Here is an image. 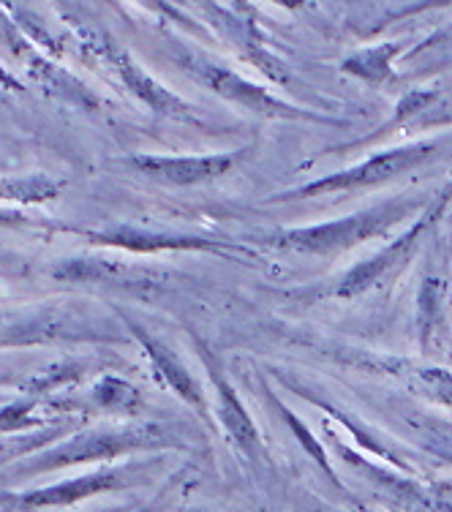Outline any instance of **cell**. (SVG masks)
Listing matches in <instances>:
<instances>
[{"label":"cell","instance_id":"6da1fadb","mask_svg":"<svg viewBox=\"0 0 452 512\" xmlns=\"http://www.w3.org/2000/svg\"><path fill=\"white\" fill-rule=\"evenodd\" d=\"M436 194H401V197H390L384 202L357 210L352 216L335 218L325 224H311V227H292L278 229V232H267V235L256 237V243L262 246L278 248V251H292V254L305 256H341L352 248L363 246L374 237L390 235L393 229L406 224V218H417L425 207L431 205Z\"/></svg>","mask_w":452,"mask_h":512},{"label":"cell","instance_id":"7a4b0ae2","mask_svg":"<svg viewBox=\"0 0 452 512\" xmlns=\"http://www.w3.org/2000/svg\"><path fill=\"white\" fill-rule=\"evenodd\" d=\"M447 158H452V134L417 139V142H406V145H398V148L379 150V153L368 156L360 164L333 172V175H325V178H316L311 183H303V186L278 191L267 202L270 205H284V202H305V199L371 191V188L387 186V183H393L403 175L420 172L423 167L442 164Z\"/></svg>","mask_w":452,"mask_h":512},{"label":"cell","instance_id":"3957f363","mask_svg":"<svg viewBox=\"0 0 452 512\" xmlns=\"http://www.w3.org/2000/svg\"><path fill=\"white\" fill-rule=\"evenodd\" d=\"M172 447H183V442H177L169 431L153 423L123 425V428H90V431H79L77 436H71L52 450L30 455L28 461L11 466L3 477L6 480H30V477L69 469V466H79V463H109L115 458H123V455L142 453V450H172Z\"/></svg>","mask_w":452,"mask_h":512},{"label":"cell","instance_id":"277c9868","mask_svg":"<svg viewBox=\"0 0 452 512\" xmlns=\"http://www.w3.org/2000/svg\"><path fill=\"white\" fill-rule=\"evenodd\" d=\"M172 63L188 77L213 90L218 99L229 101L235 107L246 109L256 118H273V120H300V123H322V126H346V120L330 118L314 109H303L297 104L278 99L276 93L259 88L251 79L240 77L237 71L226 69L224 63L210 58L194 44H172Z\"/></svg>","mask_w":452,"mask_h":512},{"label":"cell","instance_id":"5b68a950","mask_svg":"<svg viewBox=\"0 0 452 512\" xmlns=\"http://www.w3.org/2000/svg\"><path fill=\"white\" fill-rule=\"evenodd\" d=\"M452 205V183L442 186L436 191V197L428 207H425L420 216L414 218L412 227H406V232L395 237L393 243H387L382 251H376L374 256L363 259L360 265H354L349 273H346L338 286L333 289L335 297H357L371 292L376 286L393 281L403 267L412 262L417 251L423 248V243L428 240L433 229L439 227V221L447 213V207Z\"/></svg>","mask_w":452,"mask_h":512},{"label":"cell","instance_id":"8992f818","mask_svg":"<svg viewBox=\"0 0 452 512\" xmlns=\"http://www.w3.org/2000/svg\"><path fill=\"white\" fill-rule=\"evenodd\" d=\"M79 33H82V47H85L93 58H99L101 63H107L109 69L118 74L120 82H123L142 104H148L150 112H156L161 118L177 120V123H186V126L205 128V131H213V128H216L213 123H207L186 99H180V96L172 93L167 85H161L158 79L150 77L148 71L142 69L137 60L131 58V55L120 47L118 41L109 39L107 33H96V30L88 28H79Z\"/></svg>","mask_w":452,"mask_h":512},{"label":"cell","instance_id":"52a82bcc","mask_svg":"<svg viewBox=\"0 0 452 512\" xmlns=\"http://www.w3.org/2000/svg\"><path fill=\"white\" fill-rule=\"evenodd\" d=\"M150 469H156V461H128L123 466H104L96 472L79 474L63 483L41 485L22 493H6L0 502L11 512H33V510H58V507H74L79 502H88L93 496L109 491H123L142 485L150 477Z\"/></svg>","mask_w":452,"mask_h":512},{"label":"cell","instance_id":"ba28073f","mask_svg":"<svg viewBox=\"0 0 452 512\" xmlns=\"http://www.w3.org/2000/svg\"><path fill=\"white\" fill-rule=\"evenodd\" d=\"M251 153V145L246 148L229 150V153H199V156H156V153H134L123 161V167L137 172L142 178L156 180L164 186L188 188L202 186V183H213V180L224 178L226 172Z\"/></svg>","mask_w":452,"mask_h":512},{"label":"cell","instance_id":"9c48e42d","mask_svg":"<svg viewBox=\"0 0 452 512\" xmlns=\"http://www.w3.org/2000/svg\"><path fill=\"white\" fill-rule=\"evenodd\" d=\"M90 243L96 246H115L134 254H161V251H210L232 259H251L243 243H224L213 237L186 235V232H161V229H145L137 224H115L104 232H85Z\"/></svg>","mask_w":452,"mask_h":512},{"label":"cell","instance_id":"30bf717a","mask_svg":"<svg viewBox=\"0 0 452 512\" xmlns=\"http://www.w3.org/2000/svg\"><path fill=\"white\" fill-rule=\"evenodd\" d=\"M199 11L207 14L210 25L240 52V58L246 63H251L254 69H259L267 79H273L278 85L292 82V74L286 69V63L270 50L254 11L248 6H202Z\"/></svg>","mask_w":452,"mask_h":512},{"label":"cell","instance_id":"8fae6325","mask_svg":"<svg viewBox=\"0 0 452 512\" xmlns=\"http://www.w3.org/2000/svg\"><path fill=\"white\" fill-rule=\"evenodd\" d=\"M199 357L207 368L210 384H213V395H216V417L218 423L224 425L229 442L235 444L240 453L246 455L248 461H262L265 458V447H262V436L256 431L254 420L248 417L246 406L237 398V390L232 382L224 376V365L218 360L202 338H194Z\"/></svg>","mask_w":452,"mask_h":512},{"label":"cell","instance_id":"7c38bea8","mask_svg":"<svg viewBox=\"0 0 452 512\" xmlns=\"http://www.w3.org/2000/svg\"><path fill=\"white\" fill-rule=\"evenodd\" d=\"M120 322L128 327V333L134 335L139 341V346L145 349V355L150 360V368H153V374L161 379L164 387H169L172 393L180 398V401H186L188 406H194L205 420H210L207 414H210V406H207V395L202 390V384L197 382V376L188 371V365L183 363V357L177 355L175 349L164 341V338H158L153 330L137 322L131 314H123L120 311Z\"/></svg>","mask_w":452,"mask_h":512},{"label":"cell","instance_id":"4fadbf2b","mask_svg":"<svg viewBox=\"0 0 452 512\" xmlns=\"http://www.w3.org/2000/svg\"><path fill=\"white\" fill-rule=\"evenodd\" d=\"M55 278L60 281H104V284H118L126 292H153L167 284V276L156 270H145L137 265H123V262H104V259H71L60 262L55 270Z\"/></svg>","mask_w":452,"mask_h":512},{"label":"cell","instance_id":"5bb4252c","mask_svg":"<svg viewBox=\"0 0 452 512\" xmlns=\"http://www.w3.org/2000/svg\"><path fill=\"white\" fill-rule=\"evenodd\" d=\"M90 401L101 412L126 414V417H134L142 409V395H139L137 387L112 374L101 376L96 382V387L90 390Z\"/></svg>","mask_w":452,"mask_h":512},{"label":"cell","instance_id":"9a60e30c","mask_svg":"<svg viewBox=\"0 0 452 512\" xmlns=\"http://www.w3.org/2000/svg\"><path fill=\"white\" fill-rule=\"evenodd\" d=\"M398 55L395 44H379L371 50L354 52L352 58L344 60V71L352 77H360L371 85H384L393 79V58Z\"/></svg>","mask_w":452,"mask_h":512},{"label":"cell","instance_id":"2e32d148","mask_svg":"<svg viewBox=\"0 0 452 512\" xmlns=\"http://www.w3.org/2000/svg\"><path fill=\"white\" fill-rule=\"evenodd\" d=\"M60 194L58 180L47 175H30V178H6L0 180V199L6 202H50Z\"/></svg>","mask_w":452,"mask_h":512},{"label":"cell","instance_id":"e0dca14e","mask_svg":"<svg viewBox=\"0 0 452 512\" xmlns=\"http://www.w3.org/2000/svg\"><path fill=\"white\" fill-rule=\"evenodd\" d=\"M36 423H39L36 420V395L28 401H17V404L0 409V434H14L22 428H33Z\"/></svg>","mask_w":452,"mask_h":512},{"label":"cell","instance_id":"ac0fdd59","mask_svg":"<svg viewBox=\"0 0 452 512\" xmlns=\"http://www.w3.org/2000/svg\"><path fill=\"white\" fill-rule=\"evenodd\" d=\"M423 390L431 395L436 404L452 409V371H444V368H423L417 374Z\"/></svg>","mask_w":452,"mask_h":512},{"label":"cell","instance_id":"d6986e66","mask_svg":"<svg viewBox=\"0 0 452 512\" xmlns=\"http://www.w3.org/2000/svg\"><path fill=\"white\" fill-rule=\"evenodd\" d=\"M0 85H3L6 90H17V93L25 90L22 88V82H17V77H14L9 69H3V66H0Z\"/></svg>","mask_w":452,"mask_h":512},{"label":"cell","instance_id":"ffe728a7","mask_svg":"<svg viewBox=\"0 0 452 512\" xmlns=\"http://www.w3.org/2000/svg\"><path fill=\"white\" fill-rule=\"evenodd\" d=\"M11 382H17L14 376H0V384H11Z\"/></svg>","mask_w":452,"mask_h":512},{"label":"cell","instance_id":"44dd1931","mask_svg":"<svg viewBox=\"0 0 452 512\" xmlns=\"http://www.w3.org/2000/svg\"><path fill=\"white\" fill-rule=\"evenodd\" d=\"M90 512H123L120 507H104V510H90Z\"/></svg>","mask_w":452,"mask_h":512}]
</instances>
